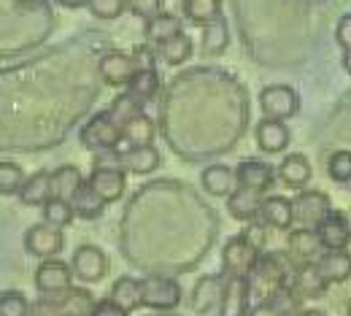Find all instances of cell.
<instances>
[{"label":"cell","instance_id":"26","mask_svg":"<svg viewBox=\"0 0 351 316\" xmlns=\"http://www.w3.org/2000/svg\"><path fill=\"white\" fill-rule=\"evenodd\" d=\"M68 203H71V208H73V217H79V219H97V217L106 211V203L95 195V189L89 186L87 181L76 189V195H73Z\"/></svg>","mask_w":351,"mask_h":316},{"label":"cell","instance_id":"2","mask_svg":"<svg viewBox=\"0 0 351 316\" xmlns=\"http://www.w3.org/2000/svg\"><path fill=\"white\" fill-rule=\"evenodd\" d=\"M260 108L267 119H278L287 122L292 117H298L300 111V95L289 84H267L260 92Z\"/></svg>","mask_w":351,"mask_h":316},{"label":"cell","instance_id":"1","mask_svg":"<svg viewBox=\"0 0 351 316\" xmlns=\"http://www.w3.org/2000/svg\"><path fill=\"white\" fill-rule=\"evenodd\" d=\"M284 278L287 271L281 265V260L276 254H267V257H257L252 273L246 276V295H249V306H257V303H273V297L278 292H284Z\"/></svg>","mask_w":351,"mask_h":316},{"label":"cell","instance_id":"47","mask_svg":"<svg viewBox=\"0 0 351 316\" xmlns=\"http://www.w3.org/2000/svg\"><path fill=\"white\" fill-rule=\"evenodd\" d=\"M60 5H65V8H82V5H87V0H57Z\"/></svg>","mask_w":351,"mask_h":316},{"label":"cell","instance_id":"30","mask_svg":"<svg viewBox=\"0 0 351 316\" xmlns=\"http://www.w3.org/2000/svg\"><path fill=\"white\" fill-rule=\"evenodd\" d=\"M122 141H128V146H146L154 141V122L138 111L135 117H130L125 125H122Z\"/></svg>","mask_w":351,"mask_h":316},{"label":"cell","instance_id":"12","mask_svg":"<svg viewBox=\"0 0 351 316\" xmlns=\"http://www.w3.org/2000/svg\"><path fill=\"white\" fill-rule=\"evenodd\" d=\"M260 206H263V192L249 189V186H235L227 195V211L232 219L238 222H252L260 217Z\"/></svg>","mask_w":351,"mask_h":316},{"label":"cell","instance_id":"20","mask_svg":"<svg viewBox=\"0 0 351 316\" xmlns=\"http://www.w3.org/2000/svg\"><path fill=\"white\" fill-rule=\"evenodd\" d=\"M278 181L289 189H303L308 181H311V162H308L303 154H287L284 162L278 165Z\"/></svg>","mask_w":351,"mask_h":316},{"label":"cell","instance_id":"25","mask_svg":"<svg viewBox=\"0 0 351 316\" xmlns=\"http://www.w3.org/2000/svg\"><path fill=\"white\" fill-rule=\"evenodd\" d=\"M287 246H289L292 257H295V260H303V263H311V260L319 254V249H322L319 235H316V230H311V227L292 230L289 238H287Z\"/></svg>","mask_w":351,"mask_h":316},{"label":"cell","instance_id":"4","mask_svg":"<svg viewBox=\"0 0 351 316\" xmlns=\"http://www.w3.org/2000/svg\"><path fill=\"white\" fill-rule=\"evenodd\" d=\"M181 303V287L178 281L168 276H149L141 278V306L157 308V311H171Z\"/></svg>","mask_w":351,"mask_h":316},{"label":"cell","instance_id":"3","mask_svg":"<svg viewBox=\"0 0 351 316\" xmlns=\"http://www.w3.org/2000/svg\"><path fill=\"white\" fill-rule=\"evenodd\" d=\"M82 143L89 151H111L122 143V127L111 119L108 111H100L82 127Z\"/></svg>","mask_w":351,"mask_h":316},{"label":"cell","instance_id":"33","mask_svg":"<svg viewBox=\"0 0 351 316\" xmlns=\"http://www.w3.org/2000/svg\"><path fill=\"white\" fill-rule=\"evenodd\" d=\"M181 8H184V16L195 25H208L221 16V0H184Z\"/></svg>","mask_w":351,"mask_h":316},{"label":"cell","instance_id":"38","mask_svg":"<svg viewBox=\"0 0 351 316\" xmlns=\"http://www.w3.org/2000/svg\"><path fill=\"white\" fill-rule=\"evenodd\" d=\"M30 300L16 292V289H5L0 292V316H30Z\"/></svg>","mask_w":351,"mask_h":316},{"label":"cell","instance_id":"34","mask_svg":"<svg viewBox=\"0 0 351 316\" xmlns=\"http://www.w3.org/2000/svg\"><path fill=\"white\" fill-rule=\"evenodd\" d=\"M203 27H206L203 30V49L208 54H221L227 49V44H230V30H227L224 16H217L214 22H208Z\"/></svg>","mask_w":351,"mask_h":316},{"label":"cell","instance_id":"21","mask_svg":"<svg viewBox=\"0 0 351 316\" xmlns=\"http://www.w3.org/2000/svg\"><path fill=\"white\" fill-rule=\"evenodd\" d=\"M221 289H224V284L219 276H203L192 289V308L197 314H208L219 303Z\"/></svg>","mask_w":351,"mask_h":316},{"label":"cell","instance_id":"27","mask_svg":"<svg viewBox=\"0 0 351 316\" xmlns=\"http://www.w3.org/2000/svg\"><path fill=\"white\" fill-rule=\"evenodd\" d=\"M200 181H203V189L211 197H227L235 189V173L227 165H211V168H206Z\"/></svg>","mask_w":351,"mask_h":316},{"label":"cell","instance_id":"45","mask_svg":"<svg viewBox=\"0 0 351 316\" xmlns=\"http://www.w3.org/2000/svg\"><path fill=\"white\" fill-rule=\"evenodd\" d=\"M241 238H243L252 249H257V252H260V249L265 246V227L254 222V225H249L243 232H241Z\"/></svg>","mask_w":351,"mask_h":316},{"label":"cell","instance_id":"39","mask_svg":"<svg viewBox=\"0 0 351 316\" xmlns=\"http://www.w3.org/2000/svg\"><path fill=\"white\" fill-rule=\"evenodd\" d=\"M87 8L92 16L111 22V19H119L125 14L128 0H87Z\"/></svg>","mask_w":351,"mask_h":316},{"label":"cell","instance_id":"35","mask_svg":"<svg viewBox=\"0 0 351 316\" xmlns=\"http://www.w3.org/2000/svg\"><path fill=\"white\" fill-rule=\"evenodd\" d=\"M44 208V222L51 227H57V230H65V227L73 225V208H71V203L68 200H60V197H51L49 203L41 206Z\"/></svg>","mask_w":351,"mask_h":316},{"label":"cell","instance_id":"46","mask_svg":"<svg viewBox=\"0 0 351 316\" xmlns=\"http://www.w3.org/2000/svg\"><path fill=\"white\" fill-rule=\"evenodd\" d=\"M246 316H284L278 303H257V306H249Z\"/></svg>","mask_w":351,"mask_h":316},{"label":"cell","instance_id":"51","mask_svg":"<svg viewBox=\"0 0 351 316\" xmlns=\"http://www.w3.org/2000/svg\"><path fill=\"white\" fill-rule=\"evenodd\" d=\"M346 217H349V225H351V214H346Z\"/></svg>","mask_w":351,"mask_h":316},{"label":"cell","instance_id":"24","mask_svg":"<svg viewBox=\"0 0 351 316\" xmlns=\"http://www.w3.org/2000/svg\"><path fill=\"white\" fill-rule=\"evenodd\" d=\"M19 197L25 206H44L51 200V181H49V171H36L30 179H25L22 189H19Z\"/></svg>","mask_w":351,"mask_h":316},{"label":"cell","instance_id":"31","mask_svg":"<svg viewBox=\"0 0 351 316\" xmlns=\"http://www.w3.org/2000/svg\"><path fill=\"white\" fill-rule=\"evenodd\" d=\"M160 92V73L157 71H135L132 79L128 82V95L138 100L141 106L149 103Z\"/></svg>","mask_w":351,"mask_h":316},{"label":"cell","instance_id":"23","mask_svg":"<svg viewBox=\"0 0 351 316\" xmlns=\"http://www.w3.org/2000/svg\"><path fill=\"white\" fill-rule=\"evenodd\" d=\"M319 273L324 276L327 284H343L351 278V254L343 252H327L319 263H316Z\"/></svg>","mask_w":351,"mask_h":316},{"label":"cell","instance_id":"48","mask_svg":"<svg viewBox=\"0 0 351 316\" xmlns=\"http://www.w3.org/2000/svg\"><path fill=\"white\" fill-rule=\"evenodd\" d=\"M295 316H327L324 311H319V308H306V311H300V314Z\"/></svg>","mask_w":351,"mask_h":316},{"label":"cell","instance_id":"40","mask_svg":"<svg viewBox=\"0 0 351 316\" xmlns=\"http://www.w3.org/2000/svg\"><path fill=\"white\" fill-rule=\"evenodd\" d=\"M138 111H141V103H138V100H132L130 95H119V97L114 100V106L108 108L111 119H114L119 127H122V125H125L130 117H135Z\"/></svg>","mask_w":351,"mask_h":316},{"label":"cell","instance_id":"6","mask_svg":"<svg viewBox=\"0 0 351 316\" xmlns=\"http://www.w3.org/2000/svg\"><path fill=\"white\" fill-rule=\"evenodd\" d=\"M71 271L84 284H97L108 273V257H106V252L100 246L84 243V246L76 249V254L71 260Z\"/></svg>","mask_w":351,"mask_h":316},{"label":"cell","instance_id":"18","mask_svg":"<svg viewBox=\"0 0 351 316\" xmlns=\"http://www.w3.org/2000/svg\"><path fill=\"white\" fill-rule=\"evenodd\" d=\"M327 281H324V276L319 273L316 268V263H303L298 273H295V284H292V292L295 295H300V297H322L324 292H327Z\"/></svg>","mask_w":351,"mask_h":316},{"label":"cell","instance_id":"44","mask_svg":"<svg viewBox=\"0 0 351 316\" xmlns=\"http://www.w3.org/2000/svg\"><path fill=\"white\" fill-rule=\"evenodd\" d=\"M89 316H130V314H128L125 308H119L114 300L106 297V300H97V303L89 308Z\"/></svg>","mask_w":351,"mask_h":316},{"label":"cell","instance_id":"28","mask_svg":"<svg viewBox=\"0 0 351 316\" xmlns=\"http://www.w3.org/2000/svg\"><path fill=\"white\" fill-rule=\"evenodd\" d=\"M192 51H195V44H192V38H189L184 30L176 33L173 38L157 44V54H160L168 65H184V62L192 57Z\"/></svg>","mask_w":351,"mask_h":316},{"label":"cell","instance_id":"16","mask_svg":"<svg viewBox=\"0 0 351 316\" xmlns=\"http://www.w3.org/2000/svg\"><path fill=\"white\" fill-rule=\"evenodd\" d=\"M289 127L278 119H267L257 125V146L263 149L265 154H276V151H284L289 146Z\"/></svg>","mask_w":351,"mask_h":316},{"label":"cell","instance_id":"32","mask_svg":"<svg viewBox=\"0 0 351 316\" xmlns=\"http://www.w3.org/2000/svg\"><path fill=\"white\" fill-rule=\"evenodd\" d=\"M176 33H181V19H178L176 14L160 11L154 19L146 22V38H149L152 44H162V41L173 38Z\"/></svg>","mask_w":351,"mask_h":316},{"label":"cell","instance_id":"42","mask_svg":"<svg viewBox=\"0 0 351 316\" xmlns=\"http://www.w3.org/2000/svg\"><path fill=\"white\" fill-rule=\"evenodd\" d=\"M130 57L135 71H157V54L152 46H135Z\"/></svg>","mask_w":351,"mask_h":316},{"label":"cell","instance_id":"14","mask_svg":"<svg viewBox=\"0 0 351 316\" xmlns=\"http://www.w3.org/2000/svg\"><path fill=\"white\" fill-rule=\"evenodd\" d=\"M135 73L132 57L128 51H108L100 60V76L108 87H128V82Z\"/></svg>","mask_w":351,"mask_h":316},{"label":"cell","instance_id":"50","mask_svg":"<svg viewBox=\"0 0 351 316\" xmlns=\"http://www.w3.org/2000/svg\"><path fill=\"white\" fill-rule=\"evenodd\" d=\"M16 3H22V5H33V3H41V0H16Z\"/></svg>","mask_w":351,"mask_h":316},{"label":"cell","instance_id":"52","mask_svg":"<svg viewBox=\"0 0 351 316\" xmlns=\"http://www.w3.org/2000/svg\"><path fill=\"white\" fill-rule=\"evenodd\" d=\"M349 316H351V311H349Z\"/></svg>","mask_w":351,"mask_h":316},{"label":"cell","instance_id":"8","mask_svg":"<svg viewBox=\"0 0 351 316\" xmlns=\"http://www.w3.org/2000/svg\"><path fill=\"white\" fill-rule=\"evenodd\" d=\"M25 249L38 260H54L65 249V235H62V230L46 225V222L33 225L25 232Z\"/></svg>","mask_w":351,"mask_h":316},{"label":"cell","instance_id":"17","mask_svg":"<svg viewBox=\"0 0 351 316\" xmlns=\"http://www.w3.org/2000/svg\"><path fill=\"white\" fill-rule=\"evenodd\" d=\"M249 311V295H246V278H230L221 289L219 316H246Z\"/></svg>","mask_w":351,"mask_h":316},{"label":"cell","instance_id":"11","mask_svg":"<svg viewBox=\"0 0 351 316\" xmlns=\"http://www.w3.org/2000/svg\"><path fill=\"white\" fill-rule=\"evenodd\" d=\"M89 186L95 189V195L108 206V203H117L122 195H125V171L122 168H114V165H97L92 171V176L87 181Z\"/></svg>","mask_w":351,"mask_h":316},{"label":"cell","instance_id":"9","mask_svg":"<svg viewBox=\"0 0 351 316\" xmlns=\"http://www.w3.org/2000/svg\"><path fill=\"white\" fill-rule=\"evenodd\" d=\"M73 284V271L62 260H41L36 271V289L41 295H65Z\"/></svg>","mask_w":351,"mask_h":316},{"label":"cell","instance_id":"7","mask_svg":"<svg viewBox=\"0 0 351 316\" xmlns=\"http://www.w3.org/2000/svg\"><path fill=\"white\" fill-rule=\"evenodd\" d=\"M257 257H260V252L252 249L241 235L230 238L224 243V249H221V265H224V273L230 278H246L254 268Z\"/></svg>","mask_w":351,"mask_h":316},{"label":"cell","instance_id":"22","mask_svg":"<svg viewBox=\"0 0 351 316\" xmlns=\"http://www.w3.org/2000/svg\"><path fill=\"white\" fill-rule=\"evenodd\" d=\"M49 181H51V197L71 200L76 195V189L84 184V176L76 165H60L57 171L49 173Z\"/></svg>","mask_w":351,"mask_h":316},{"label":"cell","instance_id":"41","mask_svg":"<svg viewBox=\"0 0 351 316\" xmlns=\"http://www.w3.org/2000/svg\"><path fill=\"white\" fill-rule=\"evenodd\" d=\"M128 5H130L132 14H135L138 19H143V22L154 19V16L162 11V0H128Z\"/></svg>","mask_w":351,"mask_h":316},{"label":"cell","instance_id":"43","mask_svg":"<svg viewBox=\"0 0 351 316\" xmlns=\"http://www.w3.org/2000/svg\"><path fill=\"white\" fill-rule=\"evenodd\" d=\"M335 41L341 44L343 51L351 49V14H343V16L338 19V25H335Z\"/></svg>","mask_w":351,"mask_h":316},{"label":"cell","instance_id":"36","mask_svg":"<svg viewBox=\"0 0 351 316\" xmlns=\"http://www.w3.org/2000/svg\"><path fill=\"white\" fill-rule=\"evenodd\" d=\"M25 171L22 165L11 162V160H0V195L11 197V195H19L22 184H25Z\"/></svg>","mask_w":351,"mask_h":316},{"label":"cell","instance_id":"15","mask_svg":"<svg viewBox=\"0 0 351 316\" xmlns=\"http://www.w3.org/2000/svg\"><path fill=\"white\" fill-rule=\"evenodd\" d=\"M260 217L267 227H276V230H289L295 225V214H292V200L284 197V195H267L263 197V206H260Z\"/></svg>","mask_w":351,"mask_h":316},{"label":"cell","instance_id":"10","mask_svg":"<svg viewBox=\"0 0 351 316\" xmlns=\"http://www.w3.org/2000/svg\"><path fill=\"white\" fill-rule=\"evenodd\" d=\"M316 235H319V243L324 252H343L351 241V225L349 217L343 211H330L319 227H316Z\"/></svg>","mask_w":351,"mask_h":316},{"label":"cell","instance_id":"13","mask_svg":"<svg viewBox=\"0 0 351 316\" xmlns=\"http://www.w3.org/2000/svg\"><path fill=\"white\" fill-rule=\"evenodd\" d=\"M232 173H235L238 186H249L257 192H265L276 181V168L263 162V160H243V162H238V168Z\"/></svg>","mask_w":351,"mask_h":316},{"label":"cell","instance_id":"49","mask_svg":"<svg viewBox=\"0 0 351 316\" xmlns=\"http://www.w3.org/2000/svg\"><path fill=\"white\" fill-rule=\"evenodd\" d=\"M343 68H346V71L351 73V49L346 51V54H343Z\"/></svg>","mask_w":351,"mask_h":316},{"label":"cell","instance_id":"29","mask_svg":"<svg viewBox=\"0 0 351 316\" xmlns=\"http://www.w3.org/2000/svg\"><path fill=\"white\" fill-rule=\"evenodd\" d=\"M108 300H114V303H117L119 308H125L128 314L135 311V308L141 306V281L132 278V276L117 278L114 287H111V297H108Z\"/></svg>","mask_w":351,"mask_h":316},{"label":"cell","instance_id":"19","mask_svg":"<svg viewBox=\"0 0 351 316\" xmlns=\"http://www.w3.org/2000/svg\"><path fill=\"white\" fill-rule=\"evenodd\" d=\"M122 165L138 173V176H146V173H154L160 168V151L154 149V143H146V146H130L125 154H122Z\"/></svg>","mask_w":351,"mask_h":316},{"label":"cell","instance_id":"5","mask_svg":"<svg viewBox=\"0 0 351 316\" xmlns=\"http://www.w3.org/2000/svg\"><path fill=\"white\" fill-rule=\"evenodd\" d=\"M332 211V203H330V195L327 192H319V189H303L295 200H292V214H295V222H300L303 227L316 230L319 222Z\"/></svg>","mask_w":351,"mask_h":316},{"label":"cell","instance_id":"37","mask_svg":"<svg viewBox=\"0 0 351 316\" xmlns=\"http://www.w3.org/2000/svg\"><path fill=\"white\" fill-rule=\"evenodd\" d=\"M327 176L338 184H351V149H338L330 154Z\"/></svg>","mask_w":351,"mask_h":316}]
</instances>
